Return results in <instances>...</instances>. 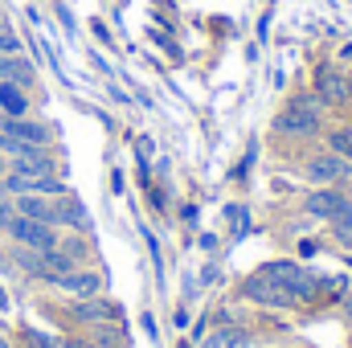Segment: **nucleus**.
<instances>
[{
	"instance_id": "9d476101",
	"label": "nucleus",
	"mask_w": 352,
	"mask_h": 348,
	"mask_svg": "<svg viewBox=\"0 0 352 348\" xmlns=\"http://www.w3.org/2000/svg\"><path fill=\"white\" fill-rule=\"evenodd\" d=\"M349 90H352V83L336 66H320L316 70V94H320L324 107H344L349 102Z\"/></svg>"
},
{
	"instance_id": "5701e85b",
	"label": "nucleus",
	"mask_w": 352,
	"mask_h": 348,
	"mask_svg": "<svg viewBox=\"0 0 352 348\" xmlns=\"http://www.w3.org/2000/svg\"><path fill=\"white\" fill-rule=\"evenodd\" d=\"M12 217H16V205H12V197H4V201H0V234L8 230V221H12Z\"/></svg>"
},
{
	"instance_id": "c756f323",
	"label": "nucleus",
	"mask_w": 352,
	"mask_h": 348,
	"mask_svg": "<svg viewBox=\"0 0 352 348\" xmlns=\"http://www.w3.org/2000/svg\"><path fill=\"white\" fill-rule=\"evenodd\" d=\"M4 197H8V188H4V180H0V201H4Z\"/></svg>"
},
{
	"instance_id": "f704fd0d",
	"label": "nucleus",
	"mask_w": 352,
	"mask_h": 348,
	"mask_svg": "<svg viewBox=\"0 0 352 348\" xmlns=\"http://www.w3.org/2000/svg\"><path fill=\"white\" fill-rule=\"evenodd\" d=\"M349 127H352V123H349Z\"/></svg>"
},
{
	"instance_id": "4be33fe9",
	"label": "nucleus",
	"mask_w": 352,
	"mask_h": 348,
	"mask_svg": "<svg viewBox=\"0 0 352 348\" xmlns=\"http://www.w3.org/2000/svg\"><path fill=\"white\" fill-rule=\"evenodd\" d=\"M8 54H21V37H16L12 29L0 33V58H8Z\"/></svg>"
},
{
	"instance_id": "473e14b6",
	"label": "nucleus",
	"mask_w": 352,
	"mask_h": 348,
	"mask_svg": "<svg viewBox=\"0 0 352 348\" xmlns=\"http://www.w3.org/2000/svg\"><path fill=\"white\" fill-rule=\"evenodd\" d=\"M344 58H352V45H344Z\"/></svg>"
},
{
	"instance_id": "a211bd4d",
	"label": "nucleus",
	"mask_w": 352,
	"mask_h": 348,
	"mask_svg": "<svg viewBox=\"0 0 352 348\" xmlns=\"http://www.w3.org/2000/svg\"><path fill=\"white\" fill-rule=\"evenodd\" d=\"M328 238H332L340 250H352V209L349 213H340L336 221H328Z\"/></svg>"
},
{
	"instance_id": "393cba45",
	"label": "nucleus",
	"mask_w": 352,
	"mask_h": 348,
	"mask_svg": "<svg viewBox=\"0 0 352 348\" xmlns=\"http://www.w3.org/2000/svg\"><path fill=\"white\" fill-rule=\"evenodd\" d=\"M197 213H201V209H197V205H192V201H188V205H184V209H180V221H184V226H192V221H197Z\"/></svg>"
},
{
	"instance_id": "9b49d317",
	"label": "nucleus",
	"mask_w": 352,
	"mask_h": 348,
	"mask_svg": "<svg viewBox=\"0 0 352 348\" xmlns=\"http://www.w3.org/2000/svg\"><path fill=\"white\" fill-rule=\"evenodd\" d=\"M12 205H16V213H21V217L54 226V213H58V197H41V193H21V197H12Z\"/></svg>"
},
{
	"instance_id": "f257e3e1",
	"label": "nucleus",
	"mask_w": 352,
	"mask_h": 348,
	"mask_svg": "<svg viewBox=\"0 0 352 348\" xmlns=\"http://www.w3.org/2000/svg\"><path fill=\"white\" fill-rule=\"evenodd\" d=\"M324 102H320V94L316 90H303V94H291L287 102H283V111L274 115V123H270V131L274 135H283V140H311V135H320L324 131Z\"/></svg>"
},
{
	"instance_id": "f03ea898",
	"label": "nucleus",
	"mask_w": 352,
	"mask_h": 348,
	"mask_svg": "<svg viewBox=\"0 0 352 348\" xmlns=\"http://www.w3.org/2000/svg\"><path fill=\"white\" fill-rule=\"evenodd\" d=\"M266 279H274L278 287H287L291 291V299H295V307L299 303H316L320 295H324V279L311 270V266H303V262H287V259H278V262H266V266H258Z\"/></svg>"
},
{
	"instance_id": "6ab92c4d",
	"label": "nucleus",
	"mask_w": 352,
	"mask_h": 348,
	"mask_svg": "<svg viewBox=\"0 0 352 348\" xmlns=\"http://www.w3.org/2000/svg\"><path fill=\"white\" fill-rule=\"evenodd\" d=\"M328 152L352 160V127H332V131H328Z\"/></svg>"
},
{
	"instance_id": "39448f33",
	"label": "nucleus",
	"mask_w": 352,
	"mask_h": 348,
	"mask_svg": "<svg viewBox=\"0 0 352 348\" xmlns=\"http://www.w3.org/2000/svg\"><path fill=\"white\" fill-rule=\"evenodd\" d=\"M299 176H303L311 188H324V184H340V180H349V176H352V160L336 156V152H316V156H307V160H303Z\"/></svg>"
},
{
	"instance_id": "72a5a7b5",
	"label": "nucleus",
	"mask_w": 352,
	"mask_h": 348,
	"mask_svg": "<svg viewBox=\"0 0 352 348\" xmlns=\"http://www.w3.org/2000/svg\"><path fill=\"white\" fill-rule=\"evenodd\" d=\"M303 348H316V345H303Z\"/></svg>"
},
{
	"instance_id": "bb28decb",
	"label": "nucleus",
	"mask_w": 352,
	"mask_h": 348,
	"mask_svg": "<svg viewBox=\"0 0 352 348\" xmlns=\"http://www.w3.org/2000/svg\"><path fill=\"white\" fill-rule=\"evenodd\" d=\"M0 312H8V291L0 287Z\"/></svg>"
},
{
	"instance_id": "ddd939ff",
	"label": "nucleus",
	"mask_w": 352,
	"mask_h": 348,
	"mask_svg": "<svg viewBox=\"0 0 352 348\" xmlns=\"http://www.w3.org/2000/svg\"><path fill=\"white\" fill-rule=\"evenodd\" d=\"M250 340H254V336H250L246 324H217L213 332H205L201 348H246Z\"/></svg>"
},
{
	"instance_id": "2eb2a0df",
	"label": "nucleus",
	"mask_w": 352,
	"mask_h": 348,
	"mask_svg": "<svg viewBox=\"0 0 352 348\" xmlns=\"http://www.w3.org/2000/svg\"><path fill=\"white\" fill-rule=\"evenodd\" d=\"M0 115H4V119L29 115V90L16 87V83H0Z\"/></svg>"
},
{
	"instance_id": "aec40b11",
	"label": "nucleus",
	"mask_w": 352,
	"mask_h": 348,
	"mask_svg": "<svg viewBox=\"0 0 352 348\" xmlns=\"http://www.w3.org/2000/svg\"><path fill=\"white\" fill-rule=\"evenodd\" d=\"M21 340L25 348H62V336H50L41 328H21Z\"/></svg>"
},
{
	"instance_id": "6e6552de",
	"label": "nucleus",
	"mask_w": 352,
	"mask_h": 348,
	"mask_svg": "<svg viewBox=\"0 0 352 348\" xmlns=\"http://www.w3.org/2000/svg\"><path fill=\"white\" fill-rule=\"evenodd\" d=\"M54 291H62L70 299H94V295H102V274L94 266H74L70 274L54 279Z\"/></svg>"
},
{
	"instance_id": "f8f14e48",
	"label": "nucleus",
	"mask_w": 352,
	"mask_h": 348,
	"mask_svg": "<svg viewBox=\"0 0 352 348\" xmlns=\"http://www.w3.org/2000/svg\"><path fill=\"white\" fill-rule=\"evenodd\" d=\"M54 226L58 230H82L87 234L90 230V213H87V205L78 201V197H58V213H54Z\"/></svg>"
},
{
	"instance_id": "4468645a",
	"label": "nucleus",
	"mask_w": 352,
	"mask_h": 348,
	"mask_svg": "<svg viewBox=\"0 0 352 348\" xmlns=\"http://www.w3.org/2000/svg\"><path fill=\"white\" fill-rule=\"evenodd\" d=\"M33 78H37V66L25 58V54H8V58H0V83H16V87H33Z\"/></svg>"
},
{
	"instance_id": "1a4fd4ad",
	"label": "nucleus",
	"mask_w": 352,
	"mask_h": 348,
	"mask_svg": "<svg viewBox=\"0 0 352 348\" xmlns=\"http://www.w3.org/2000/svg\"><path fill=\"white\" fill-rule=\"evenodd\" d=\"M0 131L21 140V144H33V148H50V140H54V131L41 119H29V115H21V119H4L0 115Z\"/></svg>"
},
{
	"instance_id": "7c9ffc66",
	"label": "nucleus",
	"mask_w": 352,
	"mask_h": 348,
	"mask_svg": "<svg viewBox=\"0 0 352 348\" xmlns=\"http://www.w3.org/2000/svg\"><path fill=\"white\" fill-rule=\"evenodd\" d=\"M176 348H192V340H180V345H176Z\"/></svg>"
},
{
	"instance_id": "7ed1b4c3",
	"label": "nucleus",
	"mask_w": 352,
	"mask_h": 348,
	"mask_svg": "<svg viewBox=\"0 0 352 348\" xmlns=\"http://www.w3.org/2000/svg\"><path fill=\"white\" fill-rule=\"evenodd\" d=\"M4 238H8L12 246H25V250H54V246L62 242V230H58V226H45V221H29V217L16 213V217L8 221Z\"/></svg>"
},
{
	"instance_id": "20e7f679",
	"label": "nucleus",
	"mask_w": 352,
	"mask_h": 348,
	"mask_svg": "<svg viewBox=\"0 0 352 348\" xmlns=\"http://www.w3.org/2000/svg\"><path fill=\"white\" fill-rule=\"evenodd\" d=\"M238 295H242L246 303H258V307H274V312H283V307H295L291 291H287V287H278L274 279H266L263 270L246 274V279L238 283Z\"/></svg>"
},
{
	"instance_id": "c85d7f7f",
	"label": "nucleus",
	"mask_w": 352,
	"mask_h": 348,
	"mask_svg": "<svg viewBox=\"0 0 352 348\" xmlns=\"http://www.w3.org/2000/svg\"><path fill=\"white\" fill-rule=\"evenodd\" d=\"M0 270H8V254H0Z\"/></svg>"
},
{
	"instance_id": "dca6fc26",
	"label": "nucleus",
	"mask_w": 352,
	"mask_h": 348,
	"mask_svg": "<svg viewBox=\"0 0 352 348\" xmlns=\"http://www.w3.org/2000/svg\"><path fill=\"white\" fill-rule=\"evenodd\" d=\"M90 340L98 348H119L127 340V328H123L119 320H107V324H94V328H90Z\"/></svg>"
},
{
	"instance_id": "423d86ee",
	"label": "nucleus",
	"mask_w": 352,
	"mask_h": 348,
	"mask_svg": "<svg viewBox=\"0 0 352 348\" xmlns=\"http://www.w3.org/2000/svg\"><path fill=\"white\" fill-rule=\"evenodd\" d=\"M303 209H307V217H316V221H336L340 213L352 209V197L340 184H324V188H311V193H307Z\"/></svg>"
},
{
	"instance_id": "a878e982",
	"label": "nucleus",
	"mask_w": 352,
	"mask_h": 348,
	"mask_svg": "<svg viewBox=\"0 0 352 348\" xmlns=\"http://www.w3.org/2000/svg\"><path fill=\"white\" fill-rule=\"evenodd\" d=\"M58 17H62V25H66V33H74V17H70V8H62V4H58Z\"/></svg>"
},
{
	"instance_id": "b1692460",
	"label": "nucleus",
	"mask_w": 352,
	"mask_h": 348,
	"mask_svg": "<svg viewBox=\"0 0 352 348\" xmlns=\"http://www.w3.org/2000/svg\"><path fill=\"white\" fill-rule=\"evenodd\" d=\"M62 348H98V345H94L90 336H66V340H62Z\"/></svg>"
},
{
	"instance_id": "412c9836",
	"label": "nucleus",
	"mask_w": 352,
	"mask_h": 348,
	"mask_svg": "<svg viewBox=\"0 0 352 348\" xmlns=\"http://www.w3.org/2000/svg\"><path fill=\"white\" fill-rule=\"evenodd\" d=\"M221 217L234 226V242H238V238L250 230V217H246V209H242V205H226V209H221Z\"/></svg>"
},
{
	"instance_id": "cd10ccee",
	"label": "nucleus",
	"mask_w": 352,
	"mask_h": 348,
	"mask_svg": "<svg viewBox=\"0 0 352 348\" xmlns=\"http://www.w3.org/2000/svg\"><path fill=\"white\" fill-rule=\"evenodd\" d=\"M4 173H8V160H4V156H0V180H4Z\"/></svg>"
},
{
	"instance_id": "2f4dec72",
	"label": "nucleus",
	"mask_w": 352,
	"mask_h": 348,
	"mask_svg": "<svg viewBox=\"0 0 352 348\" xmlns=\"http://www.w3.org/2000/svg\"><path fill=\"white\" fill-rule=\"evenodd\" d=\"M0 33H4V8H0Z\"/></svg>"
},
{
	"instance_id": "f3484780",
	"label": "nucleus",
	"mask_w": 352,
	"mask_h": 348,
	"mask_svg": "<svg viewBox=\"0 0 352 348\" xmlns=\"http://www.w3.org/2000/svg\"><path fill=\"white\" fill-rule=\"evenodd\" d=\"M58 250H62V254H66L70 262H78V266H87L90 242H87V238H78V230H74V234H66V230H62V242H58Z\"/></svg>"
},
{
	"instance_id": "0eeeda50",
	"label": "nucleus",
	"mask_w": 352,
	"mask_h": 348,
	"mask_svg": "<svg viewBox=\"0 0 352 348\" xmlns=\"http://www.w3.org/2000/svg\"><path fill=\"white\" fill-rule=\"evenodd\" d=\"M66 316L74 320V324H107V320H119V303L115 299H107V295H94V299H70L66 303Z\"/></svg>"
}]
</instances>
